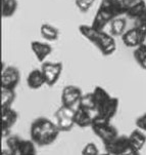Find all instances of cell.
<instances>
[{"mask_svg":"<svg viewBox=\"0 0 146 155\" xmlns=\"http://www.w3.org/2000/svg\"><path fill=\"white\" fill-rule=\"evenodd\" d=\"M19 6L17 0H5L1 3V15L3 19L11 18L15 14Z\"/></svg>","mask_w":146,"mask_h":155,"instance_id":"cell-22","label":"cell"},{"mask_svg":"<svg viewBox=\"0 0 146 155\" xmlns=\"http://www.w3.org/2000/svg\"><path fill=\"white\" fill-rule=\"evenodd\" d=\"M79 107H82L88 111H91L92 113H94L95 110V105H94V100H93V96L92 93H88L86 94H83L82 98H81L79 104H78Z\"/></svg>","mask_w":146,"mask_h":155,"instance_id":"cell-25","label":"cell"},{"mask_svg":"<svg viewBox=\"0 0 146 155\" xmlns=\"http://www.w3.org/2000/svg\"><path fill=\"white\" fill-rule=\"evenodd\" d=\"M146 33L140 27L135 25L134 27L127 30L122 36V41L127 47H136L142 45L146 42Z\"/></svg>","mask_w":146,"mask_h":155,"instance_id":"cell-7","label":"cell"},{"mask_svg":"<svg viewBox=\"0 0 146 155\" xmlns=\"http://www.w3.org/2000/svg\"><path fill=\"white\" fill-rule=\"evenodd\" d=\"M20 80V70L14 66H4L1 72V87L15 89Z\"/></svg>","mask_w":146,"mask_h":155,"instance_id":"cell-9","label":"cell"},{"mask_svg":"<svg viewBox=\"0 0 146 155\" xmlns=\"http://www.w3.org/2000/svg\"><path fill=\"white\" fill-rule=\"evenodd\" d=\"M104 148H105V152L110 155H123L133 150L129 136L125 135H119L114 140L104 146Z\"/></svg>","mask_w":146,"mask_h":155,"instance_id":"cell-8","label":"cell"},{"mask_svg":"<svg viewBox=\"0 0 146 155\" xmlns=\"http://www.w3.org/2000/svg\"><path fill=\"white\" fill-rule=\"evenodd\" d=\"M41 36L47 41H55L58 39L59 30L50 24H42L40 27Z\"/></svg>","mask_w":146,"mask_h":155,"instance_id":"cell-21","label":"cell"},{"mask_svg":"<svg viewBox=\"0 0 146 155\" xmlns=\"http://www.w3.org/2000/svg\"><path fill=\"white\" fill-rule=\"evenodd\" d=\"M123 155H141V154H140V152H139V151L131 150V151L127 152V153H125V154H123Z\"/></svg>","mask_w":146,"mask_h":155,"instance_id":"cell-30","label":"cell"},{"mask_svg":"<svg viewBox=\"0 0 146 155\" xmlns=\"http://www.w3.org/2000/svg\"><path fill=\"white\" fill-rule=\"evenodd\" d=\"M93 118H94V113L91 111H88L82 107L77 106L75 110V124L78 125L79 127H91L93 122Z\"/></svg>","mask_w":146,"mask_h":155,"instance_id":"cell-14","label":"cell"},{"mask_svg":"<svg viewBox=\"0 0 146 155\" xmlns=\"http://www.w3.org/2000/svg\"><path fill=\"white\" fill-rule=\"evenodd\" d=\"M12 154L15 155H37V145L31 140L22 139L17 144V148Z\"/></svg>","mask_w":146,"mask_h":155,"instance_id":"cell-18","label":"cell"},{"mask_svg":"<svg viewBox=\"0 0 146 155\" xmlns=\"http://www.w3.org/2000/svg\"><path fill=\"white\" fill-rule=\"evenodd\" d=\"M99 155H110V154H109V153H107V152H105V153H100V154H99Z\"/></svg>","mask_w":146,"mask_h":155,"instance_id":"cell-32","label":"cell"},{"mask_svg":"<svg viewBox=\"0 0 146 155\" xmlns=\"http://www.w3.org/2000/svg\"><path fill=\"white\" fill-rule=\"evenodd\" d=\"M129 140L133 150L140 152L146 144V136L144 132H142L139 128H136V130H132L129 135Z\"/></svg>","mask_w":146,"mask_h":155,"instance_id":"cell-19","label":"cell"},{"mask_svg":"<svg viewBox=\"0 0 146 155\" xmlns=\"http://www.w3.org/2000/svg\"><path fill=\"white\" fill-rule=\"evenodd\" d=\"M122 3L113 0H101L91 26L97 30H104V28L109 25L113 20L124 15Z\"/></svg>","mask_w":146,"mask_h":155,"instance_id":"cell-3","label":"cell"},{"mask_svg":"<svg viewBox=\"0 0 146 155\" xmlns=\"http://www.w3.org/2000/svg\"><path fill=\"white\" fill-rule=\"evenodd\" d=\"M75 110L76 108L61 105L55 112V124L61 132H70L75 124Z\"/></svg>","mask_w":146,"mask_h":155,"instance_id":"cell-5","label":"cell"},{"mask_svg":"<svg viewBox=\"0 0 146 155\" xmlns=\"http://www.w3.org/2000/svg\"><path fill=\"white\" fill-rule=\"evenodd\" d=\"M19 114L12 107L8 108H1V127H2V136L8 137L10 136V130L17 123Z\"/></svg>","mask_w":146,"mask_h":155,"instance_id":"cell-12","label":"cell"},{"mask_svg":"<svg viewBox=\"0 0 146 155\" xmlns=\"http://www.w3.org/2000/svg\"><path fill=\"white\" fill-rule=\"evenodd\" d=\"M113 1H116V2H121V3H122V2H123V1H125V0H113Z\"/></svg>","mask_w":146,"mask_h":155,"instance_id":"cell-33","label":"cell"},{"mask_svg":"<svg viewBox=\"0 0 146 155\" xmlns=\"http://www.w3.org/2000/svg\"><path fill=\"white\" fill-rule=\"evenodd\" d=\"M109 31L113 36H122L126 32L127 27V20L124 17H118L114 20H113L109 24Z\"/></svg>","mask_w":146,"mask_h":155,"instance_id":"cell-20","label":"cell"},{"mask_svg":"<svg viewBox=\"0 0 146 155\" xmlns=\"http://www.w3.org/2000/svg\"><path fill=\"white\" fill-rule=\"evenodd\" d=\"M1 155H15V154H12L9 150H5V151H2Z\"/></svg>","mask_w":146,"mask_h":155,"instance_id":"cell-31","label":"cell"},{"mask_svg":"<svg viewBox=\"0 0 146 155\" xmlns=\"http://www.w3.org/2000/svg\"><path fill=\"white\" fill-rule=\"evenodd\" d=\"M119 106H120L119 99L116 98V97H111L107 103L101 107V108L95 113L94 116H97L99 118H102V119L110 121V120L116 116V113H118Z\"/></svg>","mask_w":146,"mask_h":155,"instance_id":"cell-13","label":"cell"},{"mask_svg":"<svg viewBox=\"0 0 146 155\" xmlns=\"http://www.w3.org/2000/svg\"><path fill=\"white\" fill-rule=\"evenodd\" d=\"M122 5L124 15L135 21L141 17L146 8L145 0H125Z\"/></svg>","mask_w":146,"mask_h":155,"instance_id":"cell-10","label":"cell"},{"mask_svg":"<svg viewBox=\"0 0 146 155\" xmlns=\"http://www.w3.org/2000/svg\"><path fill=\"white\" fill-rule=\"evenodd\" d=\"M136 26H137V25H136ZM138 27H139V26H138ZM140 28H141V27H140ZM141 29H142V30L144 31V32L146 33V28H141Z\"/></svg>","mask_w":146,"mask_h":155,"instance_id":"cell-34","label":"cell"},{"mask_svg":"<svg viewBox=\"0 0 146 155\" xmlns=\"http://www.w3.org/2000/svg\"><path fill=\"white\" fill-rule=\"evenodd\" d=\"M15 98H17L15 89L1 87V108L12 107Z\"/></svg>","mask_w":146,"mask_h":155,"instance_id":"cell-23","label":"cell"},{"mask_svg":"<svg viewBox=\"0 0 146 155\" xmlns=\"http://www.w3.org/2000/svg\"><path fill=\"white\" fill-rule=\"evenodd\" d=\"M27 85L31 89H39L46 84L45 78L41 69H34L27 76Z\"/></svg>","mask_w":146,"mask_h":155,"instance_id":"cell-17","label":"cell"},{"mask_svg":"<svg viewBox=\"0 0 146 155\" xmlns=\"http://www.w3.org/2000/svg\"><path fill=\"white\" fill-rule=\"evenodd\" d=\"M136 25L139 26L141 28H146V8L144 10V12L142 14L141 17L136 21Z\"/></svg>","mask_w":146,"mask_h":155,"instance_id":"cell-29","label":"cell"},{"mask_svg":"<svg viewBox=\"0 0 146 155\" xmlns=\"http://www.w3.org/2000/svg\"><path fill=\"white\" fill-rule=\"evenodd\" d=\"M40 69L45 78L46 85L53 86L61 77L64 66L59 62H44Z\"/></svg>","mask_w":146,"mask_h":155,"instance_id":"cell-6","label":"cell"},{"mask_svg":"<svg viewBox=\"0 0 146 155\" xmlns=\"http://www.w3.org/2000/svg\"><path fill=\"white\" fill-rule=\"evenodd\" d=\"M91 93H92L93 100H94V105H95L94 114L101 108V107L107 103L111 97H113L108 94V91H106V89H104L103 87H101V86H96Z\"/></svg>","mask_w":146,"mask_h":155,"instance_id":"cell-16","label":"cell"},{"mask_svg":"<svg viewBox=\"0 0 146 155\" xmlns=\"http://www.w3.org/2000/svg\"><path fill=\"white\" fill-rule=\"evenodd\" d=\"M95 0H75L76 7L80 10L81 12L85 14L90 10L91 7L93 6Z\"/></svg>","mask_w":146,"mask_h":155,"instance_id":"cell-26","label":"cell"},{"mask_svg":"<svg viewBox=\"0 0 146 155\" xmlns=\"http://www.w3.org/2000/svg\"><path fill=\"white\" fill-rule=\"evenodd\" d=\"M100 152H99L98 147L95 145L92 142H89L86 145L83 147L82 151H81V155H99Z\"/></svg>","mask_w":146,"mask_h":155,"instance_id":"cell-27","label":"cell"},{"mask_svg":"<svg viewBox=\"0 0 146 155\" xmlns=\"http://www.w3.org/2000/svg\"><path fill=\"white\" fill-rule=\"evenodd\" d=\"M31 49H32L33 54H35L36 59L42 63L46 61V59L52 52V47L50 44L37 40L31 42Z\"/></svg>","mask_w":146,"mask_h":155,"instance_id":"cell-15","label":"cell"},{"mask_svg":"<svg viewBox=\"0 0 146 155\" xmlns=\"http://www.w3.org/2000/svg\"><path fill=\"white\" fill-rule=\"evenodd\" d=\"M133 57H134L135 61L139 65L142 69L146 70V45L145 43L142 45L134 48V52H133Z\"/></svg>","mask_w":146,"mask_h":155,"instance_id":"cell-24","label":"cell"},{"mask_svg":"<svg viewBox=\"0 0 146 155\" xmlns=\"http://www.w3.org/2000/svg\"><path fill=\"white\" fill-rule=\"evenodd\" d=\"M91 128H92L93 133L100 139L104 146L110 143L119 136V132L116 127L111 124L110 121L99 118L97 116H94V118H93Z\"/></svg>","mask_w":146,"mask_h":155,"instance_id":"cell-4","label":"cell"},{"mask_svg":"<svg viewBox=\"0 0 146 155\" xmlns=\"http://www.w3.org/2000/svg\"><path fill=\"white\" fill-rule=\"evenodd\" d=\"M79 32L85 39L97 47L102 56H111L116 51V43L113 36L104 30H97L91 25H80Z\"/></svg>","mask_w":146,"mask_h":155,"instance_id":"cell-2","label":"cell"},{"mask_svg":"<svg viewBox=\"0 0 146 155\" xmlns=\"http://www.w3.org/2000/svg\"><path fill=\"white\" fill-rule=\"evenodd\" d=\"M145 45H146V42H145Z\"/></svg>","mask_w":146,"mask_h":155,"instance_id":"cell-35","label":"cell"},{"mask_svg":"<svg viewBox=\"0 0 146 155\" xmlns=\"http://www.w3.org/2000/svg\"><path fill=\"white\" fill-rule=\"evenodd\" d=\"M135 125H136L137 128H139L142 132L146 133V112L136 118V120H135Z\"/></svg>","mask_w":146,"mask_h":155,"instance_id":"cell-28","label":"cell"},{"mask_svg":"<svg viewBox=\"0 0 146 155\" xmlns=\"http://www.w3.org/2000/svg\"><path fill=\"white\" fill-rule=\"evenodd\" d=\"M82 89L76 85H67L61 91V105L75 108L83 96Z\"/></svg>","mask_w":146,"mask_h":155,"instance_id":"cell-11","label":"cell"},{"mask_svg":"<svg viewBox=\"0 0 146 155\" xmlns=\"http://www.w3.org/2000/svg\"><path fill=\"white\" fill-rule=\"evenodd\" d=\"M61 130L55 122L47 117H38L31 123V140L37 146H49L56 141Z\"/></svg>","mask_w":146,"mask_h":155,"instance_id":"cell-1","label":"cell"}]
</instances>
